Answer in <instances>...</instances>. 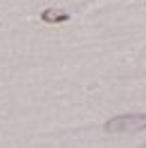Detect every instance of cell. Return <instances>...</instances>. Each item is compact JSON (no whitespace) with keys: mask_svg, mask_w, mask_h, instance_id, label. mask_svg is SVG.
Listing matches in <instances>:
<instances>
[{"mask_svg":"<svg viewBox=\"0 0 146 148\" xmlns=\"http://www.w3.org/2000/svg\"><path fill=\"white\" fill-rule=\"evenodd\" d=\"M146 130V114H121L112 117L106 123V132L124 135V132H142Z\"/></svg>","mask_w":146,"mask_h":148,"instance_id":"6da1fadb","label":"cell"},{"mask_svg":"<svg viewBox=\"0 0 146 148\" xmlns=\"http://www.w3.org/2000/svg\"><path fill=\"white\" fill-rule=\"evenodd\" d=\"M41 18H43V23L59 25V23H65V20L70 18V14H67V11H61V9H45L41 14Z\"/></svg>","mask_w":146,"mask_h":148,"instance_id":"7a4b0ae2","label":"cell"}]
</instances>
